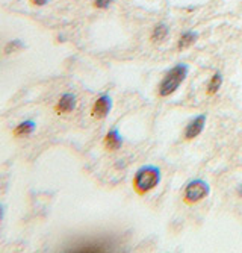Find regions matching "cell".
Masks as SVG:
<instances>
[{
  "instance_id": "obj_1",
  "label": "cell",
  "mask_w": 242,
  "mask_h": 253,
  "mask_svg": "<svg viewBox=\"0 0 242 253\" xmlns=\"http://www.w3.org/2000/svg\"><path fill=\"white\" fill-rule=\"evenodd\" d=\"M188 76V65L186 64H177L173 67L171 70L164 76L161 85H159V96L161 97H168L171 96L175 89H177L182 82Z\"/></svg>"
},
{
  "instance_id": "obj_2",
  "label": "cell",
  "mask_w": 242,
  "mask_h": 253,
  "mask_svg": "<svg viewBox=\"0 0 242 253\" xmlns=\"http://www.w3.org/2000/svg\"><path fill=\"white\" fill-rule=\"evenodd\" d=\"M161 182V170L155 166H145L139 169L134 179V187L139 194H145L158 187Z\"/></svg>"
},
{
  "instance_id": "obj_3",
  "label": "cell",
  "mask_w": 242,
  "mask_h": 253,
  "mask_svg": "<svg viewBox=\"0 0 242 253\" xmlns=\"http://www.w3.org/2000/svg\"><path fill=\"white\" fill-rule=\"evenodd\" d=\"M210 193L209 183L203 179H194L185 187V202L186 203H197L202 199L207 197Z\"/></svg>"
},
{
  "instance_id": "obj_4",
  "label": "cell",
  "mask_w": 242,
  "mask_h": 253,
  "mask_svg": "<svg viewBox=\"0 0 242 253\" xmlns=\"http://www.w3.org/2000/svg\"><path fill=\"white\" fill-rule=\"evenodd\" d=\"M111 109H112V99H111V96L103 94V96H100L96 100L91 114H93V117H96V119H104L107 114L111 112Z\"/></svg>"
},
{
  "instance_id": "obj_5",
  "label": "cell",
  "mask_w": 242,
  "mask_h": 253,
  "mask_svg": "<svg viewBox=\"0 0 242 253\" xmlns=\"http://www.w3.org/2000/svg\"><path fill=\"white\" fill-rule=\"evenodd\" d=\"M206 125V116L202 114V116H197L195 119H192L188 126L185 127V140H194V138L199 136Z\"/></svg>"
},
{
  "instance_id": "obj_6",
  "label": "cell",
  "mask_w": 242,
  "mask_h": 253,
  "mask_svg": "<svg viewBox=\"0 0 242 253\" xmlns=\"http://www.w3.org/2000/svg\"><path fill=\"white\" fill-rule=\"evenodd\" d=\"M76 96L73 93H65L61 96V99L56 103V112L59 114H69L76 109Z\"/></svg>"
},
{
  "instance_id": "obj_7",
  "label": "cell",
  "mask_w": 242,
  "mask_h": 253,
  "mask_svg": "<svg viewBox=\"0 0 242 253\" xmlns=\"http://www.w3.org/2000/svg\"><path fill=\"white\" fill-rule=\"evenodd\" d=\"M121 146H123V136L120 135L118 129L117 127L111 129V130L106 133V136H104V147L107 150H112L114 152V150L121 149Z\"/></svg>"
},
{
  "instance_id": "obj_8",
  "label": "cell",
  "mask_w": 242,
  "mask_h": 253,
  "mask_svg": "<svg viewBox=\"0 0 242 253\" xmlns=\"http://www.w3.org/2000/svg\"><path fill=\"white\" fill-rule=\"evenodd\" d=\"M36 125L34 120H26V122H21L15 129H14V136L17 138H23V136H29L31 133H34Z\"/></svg>"
},
{
  "instance_id": "obj_9",
  "label": "cell",
  "mask_w": 242,
  "mask_h": 253,
  "mask_svg": "<svg viewBox=\"0 0 242 253\" xmlns=\"http://www.w3.org/2000/svg\"><path fill=\"white\" fill-rule=\"evenodd\" d=\"M197 38H199V35H197V32H194V31H186L185 34H182V37L179 40V44H177L179 50L188 49L189 45H192L197 41Z\"/></svg>"
},
{
  "instance_id": "obj_10",
  "label": "cell",
  "mask_w": 242,
  "mask_h": 253,
  "mask_svg": "<svg viewBox=\"0 0 242 253\" xmlns=\"http://www.w3.org/2000/svg\"><path fill=\"white\" fill-rule=\"evenodd\" d=\"M168 26L164 25V23H161V25H158L155 29H153V34H151V41H155V42H161L164 41L167 37H168Z\"/></svg>"
},
{
  "instance_id": "obj_11",
  "label": "cell",
  "mask_w": 242,
  "mask_h": 253,
  "mask_svg": "<svg viewBox=\"0 0 242 253\" xmlns=\"http://www.w3.org/2000/svg\"><path fill=\"white\" fill-rule=\"evenodd\" d=\"M223 85V75L221 73H215L212 76V79L209 81V85H207V94L209 96H213L216 94V91L221 88Z\"/></svg>"
},
{
  "instance_id": "obj_12",
  "label": "cell",
  "mask_w": 242,
  "mask_h": 253,
  "mask_svg": "<svg viewBox=\"0 0 242 253\" xmlns=\"http://www.w3.org/2000/svg\"><path fill=\"white\" fill-rule=\"evenodd\" d=\"M23 47H25V45L21 44V41H18V40L9 41V42L6 44V47H5V53H6V55H11V53H15V52L21 50Z\"/></svg>"
},
{
  "instance_id": "obj_13",
  "label": "cell",
  "mask_w": 242,
  "mask_h": 253,
  "mask_svg": "<svg viewBox=\"0 0 242 253\" xmlns=\"http://www.w3.org/2000/svg\"><path fill=\"white\" fill-rule=\"evenodd\" d=\"M114 0H94V6L99 8V9H106L112 5Z\"/></svg>"
},
{
  "instance_id": "obj_14",
  "label": "cell",
  "mask_w": 242,
  "mask_h": 253,
  "mask_svg": "<svg viewBox=\"0 0 242 253\" xmlns=\"http://www.w3.org/2000/svg\"><path fill=\"white\" fill-rule=\"evenodd\" d=\"M31 3L35 6H44L49 3V0H31Z\"/></svg>"
},
{
  "instance_id": "obj_15",
  "label": "cell",
  "mask_w": 242,
  "mask_h": 253,
  "mask_svg": "<svg viewBox=\"0 0 242 253\" xmlns=\"http://www.w3.org/2000/svg\"><path fill=\"white\" fill-rule=\"evenodd\" d=\"M3 215H5V210H3V206L0 205V221L3 220Z\"/></svg>"
},
{
  "instance_id": "obj_16",
  "label": "cell",
  "mask_w": 242,
  "mask_h": 253,
  "mask_svg": "<svg viewBox=\"0 0 242 253\" xmlns=\"http://www.w3.org/2000/svg\"><path fill=\"white\" fill-rule=\"evenodd\" d=\"M238 196H239V197H242V185H239V187H238Z\"/></svg>"
}]
</instances>
